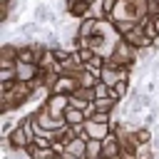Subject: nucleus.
<instances>
[{"label": "nucleus", "mask_w": 159, "mask_h": 159, "mask_svg": "<svg viewBox=\"0 0 159 159\" xmlns=\"http://www.w3.org/2000/svg\"><path fill=\"white\" fill-rule=\"evenodd\" d=\"M80 87V80L75 75H60L52 84V92H62V94H72L75 89Z\"/></svg>", "instance_id": "obj_5"}, {"label": "nucleus", "mask_w": 159, "mask_h": 159, "mask_svg": "<svg viewBox=\"0 0 159 159\" xmlns=\"http://www.w3.org/2000/svg\"><path fill=\"white\" fill-rule=\"evenodd\" d=\"M157 154V149H154V144L149 142V144H139L137 147V159H152Z\"/></svg>", "instance_id": "obj_15"}, {"label": "nucleus", "mask_w": 159, "mask_h": 159, "mask_svg": "<svg viewBox=\"0 0 159 159\" xmlns=\"http://www.w3.org/2000/svg\"><path fill=\"white\" fill-rule=\"evenodd\" d=\"M15 70H17V80H22V82H35L42 72V67L37 62H20V60H17Z\"/></svg>", "instance_id": "obj_3"}, {"label": "nucleus", "mask_w": 159, "mask_h": 159, "mask_svg": "<svg viewBox=\"0 0 159 159\" xmlns=\"http://www.w3.org/2000/svg\"><path fill=\"white\" fill-rule=\"evenodd\" d=\"M77 80H80V84H82V87H94L99 77H97L94 72H89V70H82V72L77 75Z\"/></svg>", "instance_id": "obj_14"}, {"label": "nucleus", "mask_w": 159, "mask_h": 159, "mask_svg": "<svg viewBox=\"0 0 159 159\" xmlns=\"http://www.w3.org/2000/svg\"><path fill=\"white\" fill-rule=\"evenodd\" d=\"M84 119H87L84 109H80V107H72V104L65 109V122H67V124H84Z\"/></svg>", "instance_id": "obj_9"}, {"label": "nucleus", "mask_w": 159, "mask_h": 159, "mask_svg": "<svg viewBox=\"0 0 159 159\" xmlns=\"http://www.w3.org/2000/svg\"><path fill=\"white\" fill-rule=\"evenodd\" d=\"M89 10H92V2H87V0H77V2H72V5L67 7V12H70L75 20L87 17V15H89Z\"/></svg>", "instance_id": "obj_8"}, {"label": "nucleus", "mask_w": 159, "mask_h": 159, "mask_svg": "<svg viewBox=\"0 0 159 159\" xmlns=\"http://www.w3.org/2000/svg\"><path fill=\"white\" fill-rule=\"evenodd\" d=\"M84 132L92 137V139H104L112 129H109V122H99L94 117H87L84 119Z\"/></svg>", "instance_id": "obj_4"}, {"label": "nucleus", "mask_w": 159, "mask_h": 159, "mask_svg": "<svg viewBox=\"0 0 159 159\" xmlns=\"http://www.w3.org/2000/svg\"><path fill=\"white\" fill-rule=\"evenodd\" d=\"M92 89H94V99H99V97H109V84H107L104 80H97V84H94Z\"/></svg>", "instance_id": "obj_16"}, {"label": "nucleus", "mask_w": 159, "mask_h": 159, "mask_svg": "<svg viewBox=\"0 0 159 159\" xmlns=\"http://www.w3.org/2000/svg\"><path fill=\"white\" fill-rule=\"evenodd\" d=\"M112 25H114V30H117L119 35H127L132 27H137V25H139V20H134V17H122V20H114Z\"/></svg>", "instance_id": "obj_10"}, {"label": "nucleus", "mask_w": 159, "mask_h": 159, "mask_svg": "<svg viewBox=\"0 0 159 159\" xmlns=\"http://www.w3.org/2000/svg\"><path fill=\"white\" fill-rule=\"evenodd\" d=\"M52 12H55V10H52L47 2H42V0H40V2L32 7V20H37V22H42V25H45V22H50Z\"/></svg>", "instance_id": "obj_7"}, {"label": "nucleus", "mask_w": 159, "mask_h": 159, "mask_svg": "<svg viewBox=\"0 0 159 159\" xmlns=\"http://www.w3.org/2000/svg\"><path fill=\"white\" fill-rule=\"evenodd\" d=\"M20 124V119H15L12 117V112H7V114H2V124H0V137H7L15 127Z\"/></svg>", "instance_id": "obj_11"}, {"label": "nucleus", "mask_w": 159, "mask_h": 159, "mask_svg": "<svg viewBox=\"0 0 159 159\" xmlns=\"http://www.w3.org/2000/svg\"><path fill=\"white\" fill-rule=\"evenodd\" d=\"M157 2H159V0H157Z\"/></svg>", "instance_id": "obj_18"}, {"label": "nucleus", "mask_w": 159, "mask_h": 159, "mask_svg": "<svg viewBox=\"0 0 159 159\" xmlns=\"http://www.w3.org/2000/svg\"><path fill=\"white\" fill-rule=\"evenodd\" d=\"M97 30H99V20H97V17L87 15V17L77 20V35H82V37H92Z\"/></svg>", "instance_id": "obj_6"}, {"label": "nucleus", "mask_w": 159, "mask_h": 159, "mask_svg": "<svg viewBox=\"0 0 159 159\" xmlns=\"http://www.w3.org/2000/svg\"><path fill=\"white\" fill-rule=\"evenodd\" d=\"M84 159H102V139H87V157Z\"/></svg>", "instance_id": "obj_12"}, {"label": "nucleus", "mask_w": 159, "mask_h": 159, "mask_svg": "<svg viewBox=\"0 0 159 159\" xmlns=\"http://www.w3.org/2000/svg\"><path fill=\"white\" fill-rule=\"evenodd\" d=\"M157 117H159V109H157V107H149V109H147V114H144V119H142V122H144V124H147V127H152V124H154V122H157Z\"/></svg>", "instance_id": "obj_17"}, {"label": "nucleus", "mask_w": 159, "mask_h": 159, "mask_svg": "<svg viewBox=\"0 0 159 159\" xmlns=\"http://www.w3.org/2000/svg\"><path fill=\"white\" fill-rule=\"evenodd\" d=\"M122 157V144H119V137L114 132H109L104 139H102V159H119Z\"/></svg>", "instance_id": "obj_2"}, {"label": "nucleus", "mask_w": 159, "mask_h": 159, "mask_svg": "<svg viewBox=\"0 0 159 159\" xmlns=\"http://www.w3.org/2000/svg\"><path fill=\"white\" fill-rule=\"evenodd\" d=\"M45 107H47L55 117H65V109L70 107V94H62V92H50V97L45 99Z\"/></svg>", "instance_id": "obj_1"}, {"label": "nucleus", "mask_w": 159, "mask_h": 159, "mask_svg": "<svg viewBox=\"0 0 159 159\" xmlns=\"http://www.w3.org/2000/svg\"><path fill=\"white\" fill-rule=\"evenodd\" d=\"M15 80H17L15 67H0V84H12Z\"/></svg>", "instance_id": "obj_13"}]
</instances>
